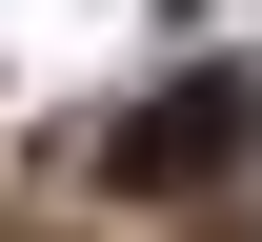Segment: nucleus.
I'll use <instances>...</instances> for the list:
<instances>
[{"label":"nucleus","instance_id":"f257e3e1","mask_svg":"<svg viewBox=\"0 0 262 242\" xmlns=\"http://www.w3.org/2000/svg\"><path fill=\"white\" fill-rule=\"evenodd\" d=\"M222 162H262V61H202L182 101H141L121 141H101L121 202H182V182H222Z\"/></svg>","mask_w":262,"mask_h":242},{"label":"nucleus","instance_id":"f03ea898","mask_svg":"<svg viewBox=\"0 0 262 242\" xmlns=\"http://www.w3.org/2000/svg\"><path fill=\"white\" fill-rule=\"evenodd\" d=\"M242 242H262V222H242Z\"/></svg>","mask_w":262,"mask_h":242}]
</instances>
